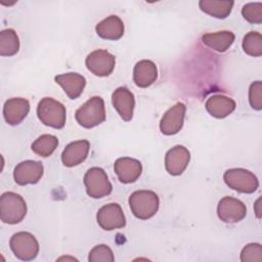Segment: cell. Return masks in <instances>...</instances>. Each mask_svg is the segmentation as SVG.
<instances>
[{
    "instance_id": "obj_1",
    "label": "cell",
    "mask_w": 262,
    "mask_h": 262,
    "mask_svg": "<svg viewBox=\"0 0 262 262\" xmlns=\"http://www.w3.org/2000/svg\"><path fill=\"white\" fill-rule=\"evenodd\" d=\"M37 116L44 125L61 129L66 124L67 111L61 102L52 97H44L38 103Z\"/></svg>"
},
{
    "instance_id": "obj_2",
    "label": "cell",
    "mask_w": 262,
    "mask_h": 262,
    "mask_svg": "<svg viewBox=\"0 0 262 262\" xmlns=\"http://www.w3.org/2000/svg\"><path fill=\"white\" fill-rule=\"evenodd\" d=\"M160 200L151 190H136L129 196V206L133 215L141 220L151 218L159 210Z\"/></svg>"
},
{
    "instance_id": "obj_3",
    "label": "cell",
    "mask_w": 262,
    "mask_h": 262,
    "mask_svg": "<svg viewBox=\"0 0 262 262\" xmlns=\"http://www.w3.org/2000/svg\"><path fill=\"white\" fill-rule=\"evenodd\" d=\"M27 214V204L18 193L7 191L0 196V217L6 224L19 223Z\"/></svg>"
},
{
    "instance_id": "obj_4",
    "label": "cell",
    "mask_w": 262,
    "mask_h": 262,
    "mask_svg": "<svg viewBox=\"0 0 262 262\" xmlns=\"http://www.w3.org/2000/svg\"><path fill=\"white\" fill-rule=\"evenodd\" d=\"M79 125L84 128H93L105 120L104 101L100 96H93L81 105L75 114Z\"/></svg>"
},
{
    "instance_id": "obj_5",
    "label": "cell",
    "mask_w": 262,
    "mask_h": 262,
    "mask_svg": "<svg viewBox=\"0 0 262 262\" xmlns=\"http://www.w3.org/2000/svg\"><path fill=\"white\" fill-rule=\"evenodd\" d=\"M223 179L227 186L243 193H253L259 186V181L256 175L243 168L226 170Z\"/></svg>"
},
{
    "instance_id": "obj_6",
    "label": "cell",
    "mask_w": 262,
    "mask_h": 262,
    "mask_svg": "<svg viewBox=\"0 0 262 262\" xmlns=\"http://www.w3.org/2000/svg\"><path fill=\"white\" fill-rule=\"evenodd\" d=\"M9 246L14 256L23 261H31L39 253L38 241L32 233L27 231L14 233L10 237Z\"/></svg>"
},
{
    "instance_id": "obj_7",
    "label": "cell",
    "mask_w": 262,
    "mask_h": 262,
    "mask_svg": "<svg viewBox=\"0 0 262 262\" xmlns=\"http://www.w3.org/2000/svg\"><path fill=\"white\" fill-rule=\"evenodd\" d=\"M84 184L87 194L93 199L108 195L113 189L106 173L99 167H92L85 173Z\"/></svg>"
},
{
    "instance_id": "obj_8",
    "label": "cell",
    "mask_w": 262,
    "mask_h": 262,
    "mask_svg": "<svg viewBox=\"0 0 262 262\" xmlns=\"http://www.w3.org/2000/svg\"><path fill=\"white\" fill-rule=\"evenodd\" d=\"M88 71L97 77H106L115 69L116 57L104 49H97L89 53L85 59Z\"/></svg>"
},
{
    "instance_id": "obj_9",
    "label": "cell",
    "mask_w": 262,
    "mask_h": 262,
    "mask_svg": "<svg viewBox=\"0 0 262 262\" xmlns=\"http://www.w3.org/2000/svg\"><path fill=\"white\" fill-rule=\"evenodd\" d=\"M98 225L104 230H114L126 225V218L121 206L111 203L102 206L96 215Z\"/></svg>"
},
{
    "instance_id": "obj_10",
    "label": "cell",
    "mask_w": 262,
    "mask_h": 262,
    "mask_svg": "<svg viewBox=\"0 0 262 262\" xmlns=\"http://www.w3.org/2000/svg\"><path fill=\"white\" fill-rule=\"evenodd\" d=\"M217 215L225 223H236L247 215L246 205L232 196H224L217 206Z\"/></svg>"
},
{
    "instance_id": "obj_11",
    "label": "cell",
    "mask_w": 262,
    "mask_h": 262,
    "mask_svg": "<svg viewBox=\"0 0 262 262\" xmlns=\"http://www.w3.org/2000/svg\"><path fill=\"white\" fill-rule=\"evenodd\" d=\"M44 167L41 162L27 160L16 165L13 170L14 181L18 185L35 184L42 178Z\"/></svg>"
},
{
    "instance_id": "obj_12",
    "label": "cell",
    "mask_w": 262,
    "mask_h": 262,
    "mask_svg": "<svg viewBox=\"0 0 262 262\" xmlns=\"http://www.w3.org/2000/svg\"><path fill=\"white\" fill-rule=\"evenodd\" d=\"M186 106L183 102H177L170 107L163 116L160 122V130L165 135H174L178 133L184 122Z\"/></svg>"
},
{
    "instance_id": "obj_13",
    "label": "cell",
    "mask_w": 262,
    "mask_h": 262,
    "mask_svg": "<svg viewBox=\"0 0 262 262\" xmlns=\"http://www.w3.org/2000/svg\"><path fill=\"white\" fill-rule=\"evenodd\" d=\"M190 161V152L183 145L170 148L165 157V168L172 176L181 175Z\"/></svg>"
},
{
    "instance_id": "obj_14",
    "label": "cell",
    "mask_w": 262,
    "mask_h": 262,
    "mask_svg": "<svg viewBox=\"0 0 262 262\" xmlns=\"http://www.w3.org/2000/svg\"><path fill=\"white\" fill-rule=\"evenodd\" d=\"M30 102L23 97H12L5 101L3 106V117L7 124L18 125L29 114Z\"/></svg>"
},
{
    "instance_id": "obj_15",
    "label": "cell",
    "mask_w": 262,
    "mask_h": 262,
    "mask_svg": "<svg viewBox=\"0 0 262 262\" xmlns=\"http://www.w3.org/2000/svg\"><path fill=\"white\" fill-rule=\"evenodd\" d=\"M114 170L122 183L135 182L142 172V165L138 160L124 157L119 158L114 164Z\"/></svg>"
},
{
    "instance_id": "obj_16",
    "label": "cell",
    "mask_w": 262,
    "mask_h": 262,
    "mask_svg": "<svg viewBox=\"0 0 262 262\" xmlns=\"http://www.w3.org/2000/svg\"><path fill=\"white\" fill-rule=\"evenodd\" d=\"M112 102L120 117L128 122L133 117L135 106L134 94L126 87L117 88L112 94Z\"/></svg>"
},
{
    "instance_id": "obj_17",
    "label": "cell",
    "mask_w": 262,
    "mask_h": 262,
    "mask_svg": "<svg viewBox=\"0 0 262 262\" xmlns=\"http://www.w3.org/2000/svg\"><path fill=\"white\" fill-rule=\"evenodd\" d=\"M88 140H77L69 143L61 154V162L66 167H75L84 162L89 154Z\"/></svg>"
},
{
    "instance_id": "obj_18",
    "label": "cell",
    "mask_w": 262,
    "mask_h": 262,
    "mask_svg": "<svg viewBox=\"0 0 262 262\" xmlns=\"http://www.w3.org/2000/svg\"><path fill=\"white\" fill-rule=\"evenodd\" d=\"M55 82L61 86L64 93L71 99L78 98L86 85V79L84 76L78 73H66L57 75L54 78Z\"/></svg>"
},
{
    "instance_id": "obj_19",
    "label": "cell",
    "mask_w": 262,
    "mask_h": 262,
    "mask_svg": "<svg viewBox=\"0 0 262 262\" xmlns=\"http://www.w3.org/2000/svg\"><path fill=\"white\" fill-rule=\"evenodd\" d=\"M158 78V69L154 61L148 59L139 60L133 70V81L136 86L146 88L154 84Z\"/></svg>"
},
{
    "instance_id": "obj_20",
    "label": "cell",
    "mask_w": 262,
    "mask_h": 262,
    "mask_svg": "<svg viewBox=\"0 0 262 262\" xmlns=\"http://www.w3.org/2000/svg\"><path fill=\"white\" fill-rule=\"evenodd\" d=\"M235 101L232 98L221 94L210 96L205 104L207 112L217 119H223L229 116L235 110Z\"/></svg>"
},
{
    "instance_id": "obj_21",
    "label": "cell",
    "mask_w": 262,
    "mask_h": 262,
    "mask_svg": "<svg viewBox=\"0 0 262 262\" xmlns=\"http://www.w3.org/2000/svg\"><path fill=\"white\" fill-rule=\"evenodd\" d=\"M124 23L117 15H110L99 21L95 31L97 35L105 40H119L124 35Z\"/></svg>"
},
{
    "instance_id": "obj_22",
    "label": "cell",
    "mask_w": 262,
    "mask_h": 262,
    "mask_svg": "<svg viewBox=\"0 0 262 262\" xmlns=\"http://www.w3.org/2000/svg\"><path fill=\"white\" fill-rule=\"evenodd\" d=\"M234 39V34L229 31L208 33L202 36L203 43L218 52L226 51L232 45Z\"/></svg>"
},
{
    "instance_id": "obj_23",
    "label": "cell",
    "mask_w": 262,
    "mask_h": 262,
    "mask_svg": "<svg viewBox=\"0 0 262 262\" xmlns=\"http://www.w3.org/2000/svg\"><path fill=\"white\" fill-rule=\"evenodd\" d=\"M233 1H215V0H201L199 6L201 10L216 18H226L232 9Z\"/></svg>"
},
{
    "instance_id": "obj_24",
    "label": "cell",
    "mask_w": 262,
    "mask_h": 262,
    "mask_svg": "<svg viewBox=\"0 0 262 262\" xmlns=\"http://www.w3.org/2000/svg\"><path fill=\"white\" fill-rule=\"evenodd\" d=\"M19 50V39L12 29H5L0 32V55L12 56Z\"/></svg>"
},
{
    "instance_id": "obj_25",
    "label": "cell",
    "mask_w": 262,
    "mask_h": 262,
    "mask_svg": "<svg viewBox=\"0 0 262 262\" xmlns=\"http://www.w3.org/2000/svg\"><path fill=\"white\" fill-rule=\"evenodd\" d=\"M58 145V139L51 134H43L39 136L31 145L32 150L43 158H47L53 154Z\"/></svg>"
},
{
    "instance_id": "obj_26",
    "label": "cell",
    "mask_w": 262,
    "mask_h": 262,
    "mask_svg": "<svg viewBox=\"0 0 262 262\" xmlns=\"http://www.w3.org/2000/svg\"><path fill=\"white\" fill-rule=\"evenodd\" d=\"M244 51L254 57L262 55V36L258 32H249L243 39Z\"/></svg>"
},
{
    "instance_id": "obj_27",
    "label": "cell",
    "mask_w": 262,
    "mask_h": 262,
    "mask_svg": "<svg viewBox=\"0 0 262 262\" xmlns=\"http://www.w3.org/2000/svg\"><path fill=\"white\" fill-rule=\"evenodd\" d=\"M88 260L90 262H114L115 257L112 249L106 245H97L89 252Z\"/></svg>"
},
{
    "instance_id": "obj_28",
    "label": "cell",
    "mask_w": 262,
    "mask_h": 262,
    "mask_svg": "<svg viewBox=\"0 0 262 262\" xmlns=\"http://www.w3.org/2000/svg\"><path fill=\"white\" fill-rule=\"evenodd\" d=\"M242 14L244 18L251 24L262 23V3L251 2L247 3L242 8Z\"/></svg>"
},
{
    "instance_id": "obj_29",
    "label": "cell",
    "mask_w": 262,
    "mask_h": 262,
    "mask_svg": "<svg viewBox=\"0 0 262 262\" xmlns=\"http://www.w3.org/2000/svg\"><path fill=\"white\" fill-rule=\"evenodd\" d=\"M241 261L243 262H261L262 247L260 244L251 243L245 246L241 252Z\"/></svg>"
},
{
    "instance_id": "obj_30",
    "label": "cell",
    "mask_w": 262,
    "mask_h": 262,
    "mask_svg": "<svg viewBox=\"0 0 262 262\" xmlns=\"http://www.w3.org/2000/svg\"><path fill=\"white\" fill-rule=\"evenodd\" d=\"M249 102L251 106L260 111L262 108V83L261 81H255L249 88Z\"/></svg>"
},
{
    "instance_id": "obj_31",
    "label": "cell",
    "mask_w": 262,
    "mask_h": 262,
    "mask_svg": "<svg viewBox=\"0 0 262 262\" xmlns=\"http://www.w3.org/2000/svg\"><path fill=\"white\" fill-rule=\"evenodd\" d=\"M260 202H261V199L259 198L257 201H256V203H255V205H254V207H255V213H256V216L258 217V218H261V210H260Z\"/></svg>"
}]
</instances>
